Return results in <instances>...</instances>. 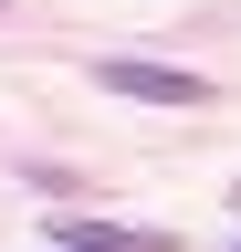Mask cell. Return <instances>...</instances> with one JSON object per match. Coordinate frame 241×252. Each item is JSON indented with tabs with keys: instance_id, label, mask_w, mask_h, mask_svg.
<instances>
[{
	"instance_id": "6da1fadb",
	"label": "cell",
	"mask_w": 241,
	"mask_h": 252,
	"mask_svg": "<svg viewBox=\"0 0 241 252\" xmlns=\"http://www.w3.org/2000/svg\"><path fill=\"white\" fill-rule=\"evenodd\" d=\"M95 84H105V94H136V105H210V74H189V63H147V53H105Z\"/></svg>"
},
{
	"instance_id": "7a4b0ae2",
	"label": "cell",
	"mask_w": 241,
	"mask_h": 252,
	"mask_svg": "<svg viewBox=\"0 0 241 252\" xmlns=\"http://www.w3.org/2000/svg\"><path fill=\"white\" fill-rule=\"evenodd\" d=\"M42 252H168V231H126V220L53 210V220H42Z\"/></svg>"
},
{
	"instance_id": "3957f363",
	"label": "cell",
	"mask_w": 241,
	"mask_h": 252,
	"mask_svg": "<svg viewBox=\"0 0 241 252\" xmlns=\"http://www.w3.org/2000/svg\"><path fill=\"white\" fill-rule=\"evenodd\" d=\"M231 252H241V242H231Z\"/></svg>"
}]
</instances>
